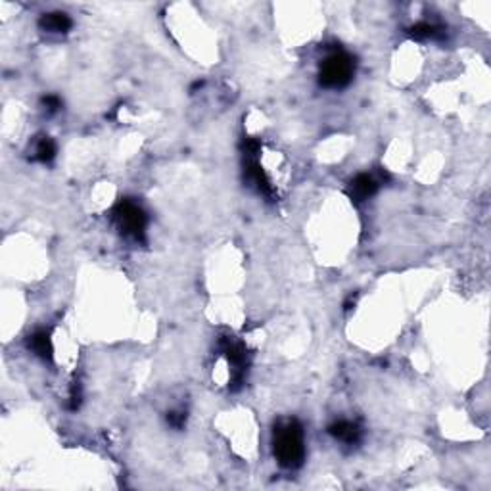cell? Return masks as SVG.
Returning a JSON list of instances; mask_svg holds the SVG:
<instances>
[{"label": "cell", "mask_w": 491, "mask_h": 491, "mask_svg": "<svg viewBox=\"0 0 491 491\" xmlns=\"http://www.w3.org/2000/svg\"><path fill=\"white\" fill-rule=\"evenodd\" d=\"M43 106L48 113H56L62 108V100L56 94H48V97L43 98Z\"/></svg>", "instance_id": "obj_12"}, {"label": "cell", "mask_w": 491, "mask_h": 491, "mask_svg": "<svg viewBox=\"0 0 491 491\" xmlns=\"http://www.w3.org/2000/svg\"><path fill=\"white\" fill-rule=\"evenodd\" d=\"M328 434L332 438L348 443V446H355V443H359L361 436H363V430L359 428V425L351 422V420H336V422L328 426Z\"/></svg>", "instance_id": "obj_5"}, {"label": "cell", "mask_w": 491, "mask_h": 491, "mask_svg": "<svg viewBox=\"0 0 491 491\" xmlns=\"http://www.w3.org/2000/svg\"><path fill=\"white\" fill-rule=\"evenodd\" d=\"M378 190V183L372 175H367V173H361L357 175L355 179L351 180L348 185V196H350L353 201H365L369 198H372L374 194Z\"/></svg>", "instance_id": "obj_4"}, {"label": "cell", "mask_w": 491, "mask_h": 491, "mask_svg": "<svg viewBox=\"0 0 491 491\" xmlns=\"http://www.w3.org/2000/svg\"><path fill=\"white\" fill-rule=\"evenodd\" d=\"M273 453L284 469H299L306 459V439L304 428L298 420H284L273 432Z\"/></svg>", "instance_id": "obj_1"}, {"label": "cell", "mask_w": 491, "mask_h": 491, "mask_svg": "<svg viewBox=\"0 0 491 491\" xmlns=\"http://www.w3.org/2000/svg\"><path fill=\"white\" fill-rule=\"evenodd\" d=\"M41 29L46 31V33H52V35H66L69 33V29L73 27V22L71 17L66 14V12H48L41 17Z\"/></svg>", "instance_id": "obj_6"}, {"label": "cell", "mask_w": 491, "mask_h": 491, "mask_svg": "<svg viewBox=\"0 0 491 491\" xmlns=\"http://www.w3.org/2000/svg\"><path fill=\"white\" fill-rule=\"evenodd\" d=\"M407 33H409V37L415 38V41H430V38L441 37V35H443V29L438 27V25H434V23L420 22L417 23V25H413Z\"/></svg>", "instance_id": "obj_9"}, {"label": "cell", "mask_w": 491, "mask_h": 491, "mask_svg": "<svg viewBox=\"0 0 491 491\" xmlns=\"http://www.w3.org/2000/svg\"><path fill=\"white\" fill-rule=\"evenodd\" d=\"M56 142L50 136H43L35 146V159L41 164H50L56 157Z\"/></svg>", "instance_id": "obj_10"}, {"label": "cell", "mask_w": 491, "mask_h": 491, "mask_svg": "<svg viewBox=\"0 0 491 491\" xmlns=\"http://www.w3.org/2000/svg\"><path fill=\"white\" fill-rule=\"evenodd\" d=\"M355 75V60L343 50L328 54L319 66V83L325 89L340 90L348 87Z\"/></svg>", "instance_id": "obj_2"}, {"label": "cell", "mask_w": 491, "mask_h": 491, "mask_svg": "<svg viewBox=\"0 0 491 491\" xmlns=\"http://www.w3.org/2000/svg\"><path fill=\"white\" fill-rule=\"evenodd\" d=\"M112 215L123 236L136 240V242L144 240L148 217H146V213H144V209L141 206H136L131 200H121L115 204Z\"/></svg>", "instance_id": "obj_3"}, {"label": "cell", "mask_w": 491, "mask_h": 491, "mask_svg": "<svg viewBox=\"0 0 491 491\" xmlns=\"http://www.w3.org/2000/svg\"><path fill=\"white\" fill-rule=\"evenodd\" d=\"M167 422H169V426H171V428H175V430L185 428L186 413L185 411H171V413H167Z\"/></svg>", "instance_id": "obj_11"}, {"label": "cell", "mask_w": 491, "mask_h": 491, "mask_svg": "<svg viewBox=\"0 0 491 491\" xmlns=\"http://www.w3.org/2000/svg\"><path fill=\"white\" fill-rule=\"evenodd\" d=\"M246 173H248V179H250V183L257 186V190H259L261 194H265V196H269V198H273V196H275V188H273L271 180L267 179L265 171L261 169V165L257 164L255 159H250V162H248V169H246Z\"/></svg>", "instance_id": "obj_8"}, {"label": "cell", "mask_w": 491, "mask_h": 491, "mask_svg": "<svg viewBox=\"0 0 491 491\" xmlns=\"http://www.w3.org/2000/svg\"><path fill=\"white\" fill-rule=\"evenodd\" d=\"M27 348H29L37 357L43 359V361H52L54 348L48 330H37V332H33V334L27 338Z\"/></svg>", "instance_id": "obj_7"}]
</instances>
